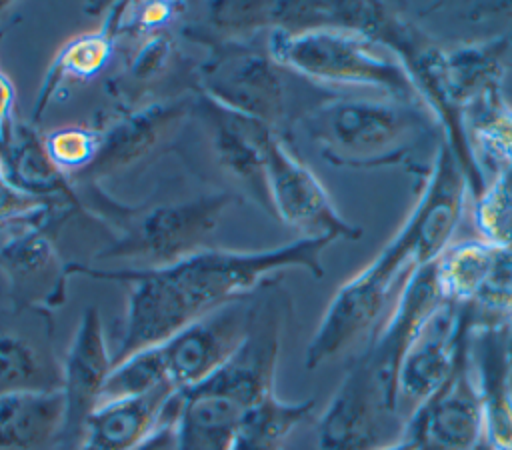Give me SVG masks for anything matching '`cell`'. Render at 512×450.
I'll use <instances>...</instances> for the list:
<instances>
[{"mask_svg":"<svg viewBox=\"0 0 512 450\" xmlns=\"http://www.w3.org/2000/svg\"><path fill=\"white\" fill-rule=\"evenodd\" d=\"M404 438L420 450H474L482 442V406L470 340L448 382L408 418Z\"/></svg>","mask_w":512,"mask_h":450,"instance_id":"cell-14","label":"cell"},{"mask_svg":"<svg viewBox=\"0 0 512 450\" xmlns=\"http://www.w3.org/2000/svg\"><path fill=\"white\" fill-rule=\"evenodd\" d=\"M14 106H16L14 84L4 72H0V156L2 160L10 148L14 130L18 126V122L14 120Z\"/></svg>","mask_w":512,"mask_h":450,"instance_id":"cell-30","label":"cell"},{"mask_svg":"<svg viewBox=\"0 0 512 450\" xmlns=\"http://www.w3.org/2000/svg\"><path fill=\"white\" fill-rule=\"evenodd\" d=\"M472 222L480 240L512 248V166L490 178L472 200Z\"/></svg>","mask_w":512,"mask_h":450,"instance_id":"cell-27","label":"cell"},{"mask_svg":"<svg viewBox=\"0 0 512 450\" xmlns=\"http://www.w3.org/2000/svg\"><path fill=\"white\" fill-rule=\"evenodd\" d=\"M290 310V294L280 286V276L256 288L252 322L244 342L212 378L196 388L224 394L242 408L274 392L282 336Z\"/></svg>","mask_w":512,"mask_h":450,"instance_id":"cell-7","label":"cell"},{"mask_svg":"<svg viewBox=\"0 0 512 450\" xmlns=\"http://www.w3.org/2000/svg\"><path fill=\"white\" fill-rule=\"evenodd\" d=\"M470 334L462 308L446 302L412 338L396 376V404L406 422L448 382Z\"/></svg>","mask_w":512,"mask_h":450,"instance_id":"cell-12","label":"cell"},{"mask_svg":"<svg viewBox=\"0 0 512 450\" xmlns=\"http://www.w3.org/2000/svg\"><path fill=\"white\" fill-rule=\"evenodd\" d=\"M468 186L450 146L442 140L422 174L416 204L386 246L348 278L328 302L304 354V366H318L372 338L408 278L432 264L450 244L464 212Z\"/></svg>","mask_w":512,"mask_h":450,"instance_id":"cell-1","label":"cell"},{"mask_svg":"<svg viewBox=\"0 0 512 450\" xmlns=\"http://www.w3.org/2000/svg\"><path fill=\"white\" fill-rule=\"evenodd\" d=\"M42 144L52 164L74 182L94 164L102 146V128L86 124L58 126L42 132Z\"/></svg>","mask_w":512,"mask_h":450,"instance_id":"cell-28","label":"cell"},{"mask_svg":"<svg viewBox=\"0 0 512 450\" xmlns=\"http://www.w3.org/2000/svg\"><path fill=\"white\" fill-rule=\"evenodd\" d=\"M264 170L272 216L296 230L300 238L336 242L362 236V228L338 212L320 178L294 154L286 136L274 134L268 140Z\"/></svg>","mask_w":512,"mask_h":450,"instance_id":"cell-8","label":"cell"},{"mask_svg":"<svg viewBox=\"0 0 512 450\" xmlns=\"http://www.w3.org/2000/svg\"><path fill=\"white\" fill-rule=\"evenodd\" d=\"M194 96L158 98L120 114L102 128L100 152L94 164L74 184H100L146 162L164 146L174 144L192 118Z\"/></svg>","mask_w":512,"mask_h":450,"instance_id":"cell-9","label":"cell"},{"mask_svg":"<svg viewBox=\"0 0 512 450\" xmlns=\"http://www.w3.org/2000/svg\"><path fill=\"white\" fill-rule=\"evenodd\" d=\"M512 330L470 334V360L480 392L482 442L512 450Z\"/></svg>","mask_w":512,"mask_h":450,"instance_id":"cell-16","label":"cell"},{"mask_svg":"<svg viewBox=\"0 0 512 450\" xmlns=\"http://www.w3.org/2000/svg\"><path fill=\"white\" fill-rule=\"evenodd\" d=\"M174 52L172 30H160L138 40V48L126 62V80L130 86H144L158 78L170 64Z\"/></svg>","mask_w":512,"mask_h":450,"instance_id":"cell-29","label":"cell"},{"mask_svg":"<svg viewBox=\"0 0 512 450\" xmlns=\"http://www.w3.org/2000/svg\"><path fill=\"white\" fill-rule=\"evenodd\" d=\"M264 44L280 68L316 84L366 88L378 96L422 102L402 62L360 30L344 26L272 28Z\"/></svg>","mask_w":512,"mask_h":450,"instance_id":"cell-4","label":"cell"},{"mask_svg":"<svg viewBox=\"0 0 512 450\" xmlns=\"http://www.w3.org/2000/svg\"><path fill=\"white\" fill-rule=\"evenodd\" d=\"M84 188L90 192V208L112 222L116 232L96 258H122L134 264L130 268L170 266L208 248L206 240L234 202L230 190H214L186 200L122 206L106 198L100 184Z\"/></svg>","mask_w":512,"mask_h":450,"instance_id":"cell-3","label":"cell"},{"mask_svg":"<svg viewBox=\"0 0 512 450\" xmlns=\"http://www.w3.org/2000/svg\"><path fill=\"white\" fill-rule=\"evenodd\" d=\"M60 390L0 396V450H62Z\"/></svg>","mask_w":512,"mask_h":450,"instance_id":"cell-20","label":"cell"},{"mask_svg":"<svg viewBox=\"0 0 512 450\" xmlns=\"http://www.w3.org/2000/svg\"><path fill=\"white\" fill-rule=\"evenodd\" d=\"M160 388H172V384L168 380V368H166L162 346L158 344V346L138 350L114 362L106 378L100 404L110 400L144 396Z\"/></svg>","mask_w":512,"mask_h":450,"instance_id":"cell-26","label":"cell"},{"mask_svg":"<svg viewBox=\"0 0 512 450\" xmlns=\"http://www.w3.org/2000/svg\"><path fill=\"white\" fill-rule=\"evenodd\" d=\"M178 402V396H176ZM174 414H176V404L172 412L164 418V422L138 446L132 450H176V430H174Z\"/></svg>","mask_w":512,"mask_h":450,"instance_id":"cell-31","label":"cell"},{"mask_svg":"<svg viewBox=\"0 0 512 450\" xmlns=\"http://www.w3.org/2000/svg\"><path fill=\"white\" fill-rule=\"evenodd\" d=\"M10 316L12 322L0 320V396L60 390L62 362L50 348V330H24L14 308Z\"/></svg>","mask_w":512,"mask_h":450,"instance_id":"cell-18","label":"cell"},{"mask_svg":"<svg viewBox=\"0 0 512 450\" xmlns=\"http://www.w3.org/2000/svg\"><path fill=\"white\" fill-rule=\"evenodd\" d=\"M462 130L468 154L488 182L512 166V104L494 90L464 110Z\"/></svg>","mask_w":512,"mask_h":450,"instance_id":"cell-23","label":"cell"},{"mask_svg":"<svg viewBox=\"0 0 512 450\" xmlns=\"http://www.w3.org/2000/svg\"><path fill=\"white\" fill-rule=\"evenodd\" d=\"M474 450H490V448H488L484 442H480V444H478Z\"/></svg>","mask_w":512,"mask_h":450,"instance_id":"cell-34","label":"cell"},{"mask_svg":"<svg viewBox=\"0 0 512 450\" xmlns=\"http://www.w3.org/2000/svg\"><path fill=\"white\" fill-rule=\"evenodd\" d=\"M252 310L254 292L202 314L160 344L168 380L178 394L212 378L236 354L248 334Z\"/></svg>","mask_w":512,"mask_h":450,"instance_id":"cell-10","label":"cell"},{"mask_svg":"<svg viewBox=\"0 0 512 450\" xmlns=\"http://www.w3.org/2000/svg\"><path fill=\"white\" fill-rule=\"evenodd\" d=\"M404 434L396 388L364 352L358 354L316 420L318 450H380Z\"/></svg>","mask_w":512,"mask_h":450,"instance_id":"cell-5","label":"cell"},{"mask_svg":"<svg viewBox=\"0 0 512 450\" xmlns=\"http://www.w3.org/2000/svg\"><path fill=\"white\" fill-rule=\"evenodd\" d=\"M314 398L282 400L276 392L264 394L242 408L230 450H284L292 432L312 414Z\"/></svg>","mask_w":512,"mask_h":450,"instance_id":"cell-24","label":"cell"},{"mask_svg":"<svg viewBox=\"0 0 512 450\" xmlns=\"http://www.w3.org/2000/svg\"><path fill=\"white\" fill-rule=\"evenodd\" d=\"M208 48V56L196 66V92L284 136L288 116L284 68L272 60L266 44L224 40Z\"/></svg>","mask_w":512,"mask_h":450,"instance_id":"cell-6","label":"cell"},{"mask_svg":"<svg viewBox=\"0 0 512 450\" xmlns=\"http://www.w3.org/2000/svg\"><path fill=\"white\" fill-rule=\"evenodd\" d=\"M52 226L22 224L0 246V270L6 278L10 308H58L66 298L72 262L64 260L52 240Z\"/></svg>","mask_w":512,"mask_h":450,"instance_id":"cell-13","label":"cell"},{"mask_svg":"<svg viewBox=\"0 0 512 450\" xmlns=\"http://www.w3.org/2000/svg\"><path fill=\"white\" fill-rule=\"evenodd\" d=\"M494 254L496 246L480 238L452 242L434 260V276L444 300L454 306L468 304L488 274Z\"/></svg>","mask_w":512,"mask_h":450,"instance_id":"cell-25","label":"cell"},{"mask_svg":"<svg viewBox=\"0 0 512 450\" xmlns=\"http://www.w3.org/2000/svg\"><path fill=\"white\" fill-rule=\"evenodd\" d=\"M4 178H8V170H6V164H4V160L0 156V180H4Z\"/></svg>","mask_w":512,"mask_h":450,"instance_id":"cell-33","label":"cell"},{"mask_svg":"<svg viewBox=\"0 0 512 450\" xmlns=\"http://www.w3.org/2000/svg\"><path fill=\"white\" fill-rule=\"evenodd\" d=\"M176 396V390L160 388L144 396L98 404L84 424L78 450H132L164 422Z\"/></svg>","mask_w":512,"mask_h":450,"instance_id":"cell-17","label":"cell"},{"mask_svg":"<svg viewBox=\"0 0 512 450\" xmlns=\"http://www.w3.org/2000/svg\"><path fill=\"white\" fill-rule=\"evenodd\" d=\"M118 36L110 12L94 30L80 32L66 40L50 60L32 102L30 120L38 122L52 98L70 82H86L98 76L110 62Z\"/></svg>","mask_w":512,"mask_h":450,"instance_id":"cell-19","label":"cell"},{"mask_svg":"<svg viewBox=\"0 0 512 450\" xmlns=\"http://www.w3.org/2000/svg\"><path fill=\"white\" fill-rule=\"evenodd\" d=\"M194 94L192 120L200 124L216 168L232 182L236 192L272 214L264 154L268 140L280 132L260 120L232 112L198 92Z\"/></svg>","mask_w":512,"mask_h":450,"instance_id":"cell-11","label":"cell"},{"mask_svg":"<svg viewBox=\"0 0 512 450\" xmlns=\"http://www.w3.org/2000/svg\"><path fill=\"white\" fill-rule=\"evenodd\" d=\"M320 156L338 168L374 170L406 164L440 126L422 102L388 96H344L320 102L302 116Z\"/></svg>","mask_w":512,"mask_h":450,"instance_id":"cell-2","label":"cell"},{"mask_svg":"<svg viewBox=\"0 0 512 450\" xmlns=\"http://www.w3.org/2000/svg\"><path fill=\"white\" fill-rule=\"evenodd\" d=\"M240 412L236 400L204 388L178 394L176 450H230Z\"/></svg>","mask_w":512,"mask_h":450,"instance_id":"cell-21","label":"cell"},{"mask_svg":"<svg viewBox=\"0 0 512 450\" xmlns=\"http://www.w3.org/2000/svg\"><path fill=\"white\" fill-rule=\"evenodd\" d=\"M380 450H420L412 440H408V438H402V440H398V442H394V444H390V446H384V448H380Z\"/></svg>","mask_w":512,"mask_h":450,"instance_id":"cell-32","label":"cell"},{"mask_svg":"<svg viewBox=\"0 0 512 450\" xmlns=\"http://www.w3.org/2000/svg\"><path fill=\"white\" fill-rule=\"evenodd\" d=\"M112 366L114 358L108 350L100 310L96 306H86L62 360V450L80 448L84 424L100 404Z\"/></svg>","mask_w":512,"mask_h":450,"instance_id":"cell-15","label":"cell"},{"mask_svg":"<svg viewBox=\"0 0 512 450\" xmlns=\"http://www.w3.org/2000/svg\"><path fill=\"white\" fill-rule=\"evenodd\" d=\"M4 164L10 180L24 192L52 204L82 210V202L72 178L62 174L52 164L42 144V132H38L34 126H16L14 138L4 156Z\"/></svg>","mask_w":512,"mask_h":450,"instance_id":"cell-22","label":"cell"}]
</instances>
